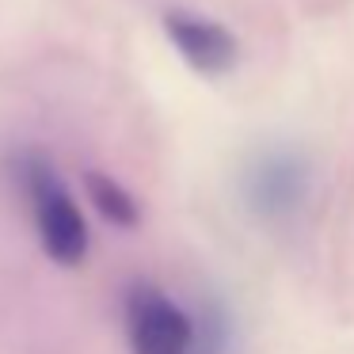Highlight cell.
Masks as SVG:
<instances>
[{
    "mask_svg": "<svg viewBox=\"0 0 354 354\" xmlns=\"http://www.w3.org/2000/svg\"><path fill=\"white\" fill-rule=\"evenodd\" d=\"M16 179L24 187L42 252L57 267H80L92 236H88V221L80 214V206L73 202L57 164L42 149H24V153H16Z\"/></svg>",
    "mask_w": 354,
    "mask_h": 354,
    "instance_id": "6da1fadb",
    "label": "cell"
},
{
    "mask_svg": "<svg viewBox=\"0 0 354 354\" xmlns=\"http://www.w3.org/2000/svg\"><path fill=\"white\" fill-rule=\"evenodd\" d=\"M240 202L263 225H293L313 198V164L293 145H263L240 168Z\"/></svg>",
    "mask_w": 354,
    "mask_h": 354,
    "instance_id": "7a4b0ae2",
    "label": "cell"
},
{
    "mask_svg": "<svg viewBox=\"0 0 354 354\" xmlns=\"http://www.w3.org/2000/svg\"><path fill=\"white\" fill-rule=\"evenodd\" d=\"M122 331L130 354H187L194 316L156 282H130L122 290Z\"/></svg>",
    "mask_w": 354,
    "mask_h": 354,
    "instance_id": "3957f363",
    "label": "cell"
},
{
    "mask_svg": "<svg viewBox=\"0 0 354 354\" xmlns=\"http://www.w3.org/2000/svg\"><path fill=\"white\" fill-rule=\"evenodd\" d=\"M160 24L176 54L202 77H229L240 65V39L221 19L202 16L194 8H168Z\"/></svg>",
    "mask_w": 354,
    "mask_h": 354,
    "instance_id": "277c9868",
    "label": "cell"
},
{
    "mask_svg": "<svg viewBox=\"0 0 354 354\" xmlns=\"http://www.w3.org/2000/svg\"><path fill=\"white\" fill-rule=\"evenodd\" d=\"M194 316V339L187 354H240V331L225 301H202L191 308Z\"/></svg>",
    "mask_w": 354,
    "mask_h": 354,
    "instance_id": "5b68a950",
    "label": "cell"
},
{
    "mask_svg": "<svg viewBox=\"0 0 354 354\" xmlns=\"http://www.w3.org/2000/svg\"><path fill=\"white\" fill-rule=\"evenodd\" d=\"M84 187H88V198H92L95 214H100L107 225H115V229H138L141 225L138 198H133L115 176H107V171H100V168H88L84 171Z\"/></svg>",
    "mask_w": 354,
    "mask_h": 354,
    "instance_id": "8992f818",
    "label": "cell"
}]
</instances>
